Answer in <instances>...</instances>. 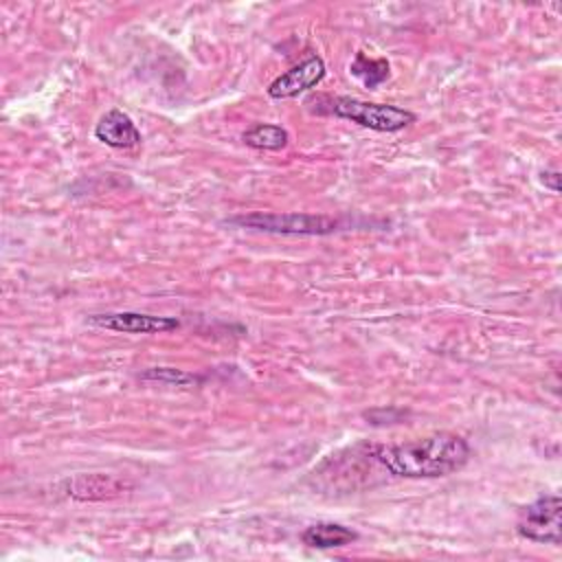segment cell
<instances>
[{"mask_svg": "<svg viewBox=\"0 0 562 562\" xmlns=\"http://www.w3.org/2000/svg\"><path fill=\"white\" fill-rule=\"evenodd\" d=\"M389 476L439 479L459 472L472 457L470 443L454 432H432L402 443H371Z\"/></svg>", "mask_w": 562, "mask_h": 562, "instance_id": "cell-1", "label": "cell"}, {"mask_svg": "<svg viewBox=\"0 0 562 562\" xmlns=\"http://www.w3.org/2000/svg\"><path fill=\"white\" fill-rule=\"evenodd\" d=\"M380 474L386 479V470L378 463V459L371 452V443L362 441L351 448H345L336 454H329L314 472L312 476L316 479V485L327 492H358L362 487H371L375 481L373 476Z\"/></svg>", "mask_w": 562, "mask_h": 562, "instance_id": "cell-2", "label": "cell"}, {"mask_svg": "<svg viewBox=\"0 0 562 562\" xmlns=\"http://www.w3.org/2000/svg\"><path fill=\"white\" fill-rule=\"evenodd\" d=\"M327 112L373 132H400L415 123V114L400 105L373 103L356 97L327 99Z\"/></svg>", "mask_w": 562, "mask_h": 562, "instance_id": "cell-3", "label": "cell"}, {"mask_svg": "<svg viewBox=\"0 0 562 562\" xmlns=\"http://www.w3.org/2000/svg\"><path fill=\"white\" fill-rule=\"evenodd\" d=\"M231 226L272 233V235H331L342 228V222L316 213H248L226 220Z\"/></svg>", "mask_w": 562, "mask_h": 562, "instance_id": "cell-4", "label": "cell"}, {"mask_svg": "<svg viewBox=\"0 0 562 562\" xmlns=\"http://www.w3.org/2000/svg\"><path fill=\"white\" fill-rule=\"evenodd\" d=\"M562 501L558 494H542L538 496L533 503H529L516 522V531L531 540V542H540V544H560L562 536Z\"/></svg>", "mask_w": 562, "mask_h": 562, "instance_id": "cell-5", "label": "cell"}, {"mask_svg": "<svg viewBox=\"0 0 562 562\" xmlns=\"http://www.w3.org/2000/svg\"><path fill=\"white\" fill-rule=\"evenodd\" d=\"M327 68L321 55L310 53L305 59H301L299 64H294L292 68H288L285 72H281L279 77H274L270 81V86L266 88L270 99H292L299 97L312 88H316L323 77H325Z\"/></svg>", "mask_w": 562, "mask_h": 562, "instance_id": "cell-6", "label": "cell"}, {"mask_svg": "<svg viewBox=\"0 0 562 562\" xmlns=\"http://www.w3.org/2000/svg\"><path fill=\"white\" fill-rule=\"evenodd\" d=\"M92 327L123 331V334H167L180 327L173 316H154L143 312H101L86 318Z\"/></svg>", "mask_w": 562, "mask_h": 562, "instance_id": "cell-7", "label": "cell"}, {"mask_svg": "<svg viewBox=\"0 0 562 562\" xmlns=\"http://www.w3.org/2000/svg\"><path fill=\"white\" fill-rule=\"evenodd\" d=\"M94 138L112 149H132L138 147L143 140L140 130L136 127L132 116L119 108L108 110L99 119V123L94 125Z\"/></svg>", "mask_w": 562, "mask_h": 562, "instance_id": "cell-8", "label": "cell"}, {"mask_svg": "<svg viewBox=\"0 0 562 562\" xmlns=\"http://www.w3.org/2000/svg\"><path fill=\"white\" fill-rule=\"evenodd\" d=\"M301 540L312 549H338L358 540V533L340 522H314L301 533Z\"/></svg>", "mask_w": 562, "mask_h": 562, "instance_id": "cell-9", "label": "cell"}, {"mask_svg": "<svg viewBox=\"0 0 562 562\" xmlns=\"http://www.w3.org/2000/svg\"><path fill=\"white\" fill-rule=\"evenodd\" d=\"M121 492V483L103 476V474H88V476H77L68 481V494L79 498V501H94V498H108Z\"/></svg>", "mask_w": 562, "mask_h": 562, "instance_id": "cell-10", "label": "cell"}, {"mask_svg": "<svg viewBox=\"0 0 562 562\" xmlns=\"http://www.w3.org/2000/svg\"><path fill=\"white\" fill-rule=\"evenodd\" d=\"M241 140L252 149H266V151H279L288 145L290 134L277 125V123H257L250 130L244 132Z\"/></svg>", "mask_w": 562, "mask_h": 562, "instance_id": "cell-11", "label": "cell"}, {"mask_svg": "<svg viewBox=\"0 0 562 562\" xmlns=\"http://www.w3.org/2000/svg\"><path fill=\"white\" fill-rule=\"evenodd\" d=\"M349 72L362 81L364 88H378L391 75V66L384 57H367L364 53H356L349 64Z\"/></svg>", "mask_w": 562, "mask_h": 562, "instance_id": "cell-12", "label": "cell"}, {"mask_svg": "<svg viewBox=\"0 0 562 562\" xmlns=\"http://www.w3.org/2000/svg\"><path fill=\"white\" fill-rule=\"evenodd\" d=\"M138 378L145 382H160V384H169V386H193V384L202 382L200 375L182 371V369H173V367H149Z\"/></svg>", "mask_w": 562, "mask_h": 562, "instance_id": "cell-13", "label": "cell"}, {"mask_svg": "<svg viewBox=\"0 0 562 562\" xmlns=\"http://www.w3.org/2000/svg\"><path fill=\"white\" fill-rule=\"evenodd\" d=\"M540 180H542V184H544L547 189H551L553 193H558V191H560V173H558L555 169H551V171H544Z\"/></svg>", "mask_w": 562, "mask_h": 562, "instance_id": "cell-14", "label": "cell"}]
</instances>
